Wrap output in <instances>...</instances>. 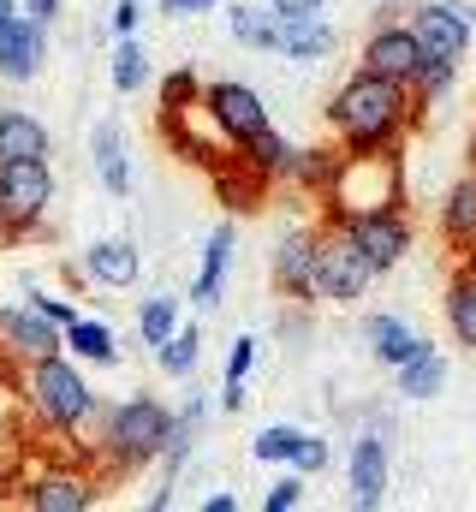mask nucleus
Masks as SVG:
<instances>
[{"instance_id": "f257e3e1", "label": "nucleus", "mask_w": 476, "mask_h": 512, "mask_svg": "<svg viewBox=\"0 0 476 512\" xmlns=\"http://www.w3.org/2000/svg\"><path fill=\"white\" fill-rule=\"evenodd\" d=\"M423 120V102L411 84L399 78H381V72H363L357 66L352 78L334 90L328 102V131L346 143V149H399L405 131Z\"/></svg>"}, {"instance_id": "f03ea898", "label": "nucleus", "mask_w": 476, "mask_h": 512, "mask_svg": "<svg viewBox=\"0 0 476 512\" xmlns=\"http://www.w3.org/2000/svg\"><path fill=\"white\" fill-rule=\"evenodd\" d=\"M24 405H30V417H36L48 435H78V429L96 417V393H90L84 370H78L66 352L30 364V376H24Z\"/></svg>"}, {"instance_id": "7ed1b4c3", "label": "nucleus", "mask_w": 476, "mask_h": 512, "mask_svg": "<svg viewBox=\"0 0 476 512\" xmlns=\"http://www.w3.org/2000/svg\"><path fill=\"white\" fill-rule=\"evenodd\" d=\"M173 411L161 399H125L102 417V441L96 453L114 465V471H143L149 459H167V441H173Z\"/></svg>"}, {"instance_id": "20e7f679", "label": "nucleus", "mask_w": 476, "mask_h": 512, "mask_svg": "<svg viewBox=\"0 0 476 512\" xmlns=\"http://www.w3.org/2000/svg\"><path fill=\"white\" fill-rule=\"evenodd\" d=\"M328 215H363L399 203V149H340V167L328 179Z\"/></svg>"}, {"instance_id": "39448f33", "label": "nucleus", "mask_w": 476, "mask_h": 512, "mask_svg": "<svg viewBox=\"0 0 476 512\" xmlns=\"http://www.w3.org/2000/svg\"><path fill=\"white\" fill-rule=\"evenodd\" d=\"M375 274H381V268L334 227V233H322V256H316V286H310V298H316V304H357V298L375 286Z\"/></svg>"}, {"instance_id": "423d86ee", "label": "nucleus", "mask_w": 476, "mask_h": 512, "mask_svg": "<svg viewBox=\"0 0 476 512\" xmlns=\"http://www.w3.org/2000/svg\"><path fill=\"white\" fill-rule=\"evenodd\" d=\"M346 239H352L357 251L369 256L381 274L387 268H399L405 262V251H411V221H405V209L393 203V209H363V215H340L334 221Z\"/></svg>"}, {"instance_id": "0eeeda50", "label": "nucleus", "mask_w": 476, "mask_h": 512, "mask_svg": "<svg viewBox=\"0 0 476 512\" xmlns=\"http://www.w3.org/2000/svg\"><path fill=\"white\" fill-rule=\"evenodd\" d=\"M0 197L18 221V239H30L54 203V167L48 161H0Z\"/></svg>"}, {"instance_id": "6e6552de", "label": "nucleus", "mask_w": 476, "mask_h": 512, "mask_svg": "<svg viewBox=\"0 0 476 512\" xmlns=\"http://www.w3.org/2000/svg\"><path fill=\"white\" fill-rule=\"evenodd\" d=\"M346 489H352V507L375 512L393 489V453H387V423L363 429L352 441V459H346Z\"/></svg>"}, {"instance_id": "1a4fd4ad", "label": "nucleus", "mask_w": 476, "mask_h": 512, "mask_svg": "<svg viewBox=\"0 0 476 512\" xmlns=\"http://www.w3.org/2000/svg\"><path fill=\"white\" fill-rule=\"evenodd\" d=\"M411 30H417L423 54L465 60L471 54V36H476V18H471V6H459V0H423L411 12Z\"/></svg>"}, {"instance_id": "9d476101", "label": "nucleus", "mask_w": 476, "mask_h": 512, "mask_svg": "<svg viewBox=\"0 0 476 512\" xmlns=\"http://www.w3.org/2000/svg\"><path fill=\"white\" fill-rule=\"evenodd\" d=\"M357 66H363V72H381V78L411 84V78H417V66H423V42H417V30H411V24H375V30H369V42H363V54H357Z\"/></svg>"}, {"instance_id": "9b49d317", "label": "nucleus", "mask_w": 476, "mask_h": 512, "mask_svg": "<svg viewBox=\"0 0 476 512\" xmlns=\"http://www.w3.org/2000/svg\"><path fill=\"white\" fill-rule=\"evenodd\" d=\"M24 507L36 512H90L96 507V477L78 465H48L24 483Z\"/></svg>"}, {"instance_id": "f8f14e48", "label": "nucleus", "mask_w": 476, "mask_h": 512, "mask_svg": "<svg viewBox=\"0 0 476 512\" xmlns=\"http://www.w3.org/2000/svg\"><path fill=\"white\" fill-rule=\"evenodd\" d=\"M0 346L12 352V358H24V364H36V358H54V352H66V328L60 322H48L36 304H12V310H0Z\"/></svg>"}, {"instance_id": "ddd939ff", "label": "nucleus", "mask_w": 476, "mask_h": 512, "mask_svg": "<svg viewBox=\"0 0 476 512\" xmlns=\"http://www.w3.org/2000/svg\"><path fill=\"white\" fill-rule=\"evenodd\" d=\"M316 256H322V233L316 227H292V233H280V245H274V286L286 292V298H310V286H316Z\"/></svg>"}, {"instance_id": "4468645a", "label": "nucleus", "mask_w": 476, "mask_h": 512, "mask_svg": "<svg viewBox=\"0 0 476 512\" xmlns=\"http://www.w3.org/2000/svg\"><path fill=\"white\" fill-rule=\"evenodd\" d=\"M203 102L215 108V120L227 126V137H233V143H250L256 131H268V102H262L250 84H238V78L209 84V90H203Z\"/></svg>"}, {"instance_id": "2eb2a0df", "label": "nucleus", "mask_w": 476, "mask_h": 512, "mask_svg": "<svg viewBox=\"0 0 476 512\" xmlns=\"http://www.w3.org/2000/svg\"><path fill=\"white\" fill-rule=\"evenodd\" d=\"M42 36H48V24H36V18H24V12L0 30V78H6V84H30V78L42 72V48H48Z\"/></svg>"}, {"instance_id": "dca6fc26", "label": "nucleus", "mask_w": 476, "mask_h": 512, "mask_svg": "<svg viewBox=\"0 0 476 512\" xmlns=\"http://www.w3.org/2000/svg\"><path fill=\"white\" fill-rule=\"evenodd\" d=\"M209 179H215L221 203L244 215V209H262V197H268V179H274V173H262L244 149H233L227 161H215V167H209Z\"/></svg>"}, {"instance_id": "f3484780", "label": "nucleus", "mask_w": 476, "mask_h": 512, "mask_svg": "<svg viewBox=\"0 0 476 512\" xmlns=\"http://www.w3.org/2000/svg\"><path fill=\"white\" fill-rule=\"evenodd\" d=\"M334 24L322 18V12H280V54L286 60H328L334 54Z\"/></svg>"}, {"instance_id": "a211bd4d", "label": "nucleus", "mask_w": 476, "mask_h": 512, "mask_svg": "<svg viewBox=\"0 0 476 512\" xmlns=\"http://www.w3.org/2000/svg\"><path fill=\"white\" fill-rule=\"evenodd\" d=\"M233 245H238L233 221L209 233V245H203V268H197V280H191V304H197V310H215V304H221L227 274H233Z\"/></svg>"}, {"instance_id": "6ab92c4d", "label": "nucleus", "mask_w": 476, "mask_h": 512, "mask_svg": "<svg viewBox=\"0 0 476 512\" xmlns=\"http://www.w3.org/2000/svg\"><path fill=\"white\" fill-rule=\"evenodd\" d=\"M48 155H54V137L36 114L0 108V161H48Z\"/></svg>"}, {"instance_id": "aec40b11", "label": "nucleus", "mask_w": 476, "mask_h": 512, "mask_svg": "<svg viewBox=\"0 0 476 512\" xmlns=\"http://www.w3.org/2000/svg\"><path fill=\"white\" fill-rule=\"evenodd\" d=\"M441 239L453 251H476V167L465 179H453V191L441 197Z\"/></svg>"}, {"instance_id": "412c9836", "label": "nucleus", "mask_w": 476, "mask_h": 512, "mask_svg": "<svg viewBox=\"0 0 476 512\" xmlns=\"http://www.w3.org/2000/svg\"><path fill=\"white\" fill-rule=\"evenodd\" d=\"M363 340H369V352H375V364H387V370H399L405 358H417L429 340L411 328V322H399V316H369L363 322Z\"/></svg>"}, {"instance_id": "4be33fe9", "label": "nucleus", "mask_w": 476, "mask_h": 512, "mask_svg": "<svg viewBox=\"0 0 476 512\" xmlns=\"http://www.w3.org/2000/svg\"><path fill=\"white\" fill-rule=\"evenodd\" d=\"M137 268H143V256H137L131 239H96V245L84 251V274H90L96 286H131Z\"/></svg>"}, {"instance_id": "5701e85b", "label": "nucleus", "mask_w": 476, "mask_h": 512, "mask_svg": "<svg viewBox=\"0 0 476 512\" xmlns=\"http://www.w3.org/2000/svg\"><path fill=\"white\" fill-rule=\"evenodd\" d=\"M447 328H453V340L459 346H471L476 352V251L453 268V280H447Z\"/></svg>"}, {"instance_id": "b1692460", "label": "nucleus", "mask_w": 476, "mask_h": 512, "mask_svg": "<svg viewBox=\"0 0 476 512\" xmlns=\"http://www.w3.org/2000/svg\"><path fill=\"white\" fill-rule=\"evenodd\" d=\"M90 155H96V173L114 197H131V161H125V131L114 120H102L96 137H90Z\"/></svg>"}, {"instance_id": "393cba45", "label": "nucleus", "mask_w": 476, "mask_h": 512, "mask_svg": "<svg viewBox=\"0 0 476 512\" xmlns=\"http://www.w3.org/2000/svg\"><path fill=\"white\" fill-rule=\"evenodd\" d=\"M227 24H233V36L244 42V48L280 54V12H274L268 0H238L233 12H227Z\"/></svg>"}, {"instance_id": "a878e982", "label": "nucleus", "mask_w": 476, "mask_h": 512, "mask_svg": "<svg viewBox=\"0 0 476 512\" xmlns=\"http://www.w3.org/2000/svg\"><path fill=\"white\" fill-rule=\"evenodd\" d=\"M441 387H447V358L435 346H423L417 358H405L393 370V393H405V399H435Z\"/></svg>"}, {"instance_id": "bb28decb", "label": "nucleus", "mask_w": 476, "mask_h": 512, "mask_svg": "<svg viewBox=\"0 0 476 512\" xmlns=\"http://www.w3.org/2000/svg\"><path fill=\"white\" fill-rule=\"evenodd\" d=\"M66 352L72 358H84V364H119V340H114V328L108 322H90V316H78L72 328H66Z\"/></svg>"}, {"instance_id": "cd10ccee", "label": "nucleus", "mask_w": 476, "mask_h": 512, "mask_svg": "<svg viewBox=\"0 0 476 512\" xmlns=\"http://www.w3.org/2000/svg\"><path fill=\"white\" fill-rule=\"evenodd\" d=\"M137 334H143V346H167L173 334H179V298L173 292H155V298H143L137 304Z\"/></svg>"}, {"instance_id": "c85d7f7f", "label": "nucleus", "mask_w": 476, "mask_h": 512, "mask_svg": "<svg viewBox=\"0 0 476 512\" xmlns=\"http://www.w3.org/2000/svg\"><path fill=\"white\" fill-rule=\"evenodd\" d=\"M334 167H340V155H334V149H292L280 179H292V185H304V191H328Z\"/></svg>"}, {"instance_id": "c756f323", "label": "nucleus", "mask_w": 476, "mask_h": 512, "mask_svg": "<svg viewBox=\"0 0 476 512\" xmlns=\"http://www.w3.org/2000/svg\"><path fill=\"white\" fill-rule=\"evenodd\" d=\"M149 84V54H143V42L137 36H119L114 48V90L119 96H137Z\"/></svg>"}, {"instance_id": "7c9ffc66", "label": "nucleus", "mask_w": 476, "mask_h": 512, "mask_svg": "<svg viewBox=\"0 0 476 512\" xmlns=\"http://www.w3.org/2000/svg\"><path fill=\"white\" fill-rule=\"evenodd\" d=\"M197 358H203V328H197V322H179V334L161 346V370H167V376H191Z\"/></svg>"}, {"instance_id": "2f4dec72", "label": "nucleus", "mask_w": 476, "mask_h": 512, "mask_svg": "<svg viewBox=\"0 0 476 512\" xmlns=\"http://www.w3.org/2000/svg\"><path fill=\"white\" fill-rule=\"evenodd\" d=\"M453 78H459V60H447V54H423V66H417L411 90H417V102L429 108L435 96H447V90H453Z\"/></svg>"}, {"instance_id": "473e14b6", "label": "nucleus", "mask_w": 476, "mask_h": 512, "mask_svg": "<svg viewBox=\"0 0 476 512\" xmlns=\"http://www.w3.org/2000/svg\"><path fill=\"white\" fill-rule=\"evenodd\" d=\"M298 441H304V429H292V423H268V429L250 441V459H262V465H292Z\"/></svg>"}, {"instance_id": "72a5a7b5", "label": "nucleus", "mask_w": 476, "mask_h": 512, "mask_svg": "<svg viewBox=\"0 0 476 512\" xmlns=\"http://www.w3.org/2000/svg\"><path fill=\"white\" fill-rule=\"evenodd\" d=\"M238 149H244V155H250V161H256L262 173H274V179L286 173V155H292V143H286V137H280L274 126L256 131V137H250V143H238Z\"/></svg>"}, {"instance_id": "f704fd0d", "label": "nucleus", "mask_w": 476, "mask_h": 512, "mask_svg": "<svg viewBox=\"0 0 476 512\" xmlns=\"http://www.w3.org/2000/svg\"><path fill=\"white\" fill-rule=\"evenodd\" d=\"M191 102H203V78H197L191 66L167 72V78H161V114H167V108H191Z\"/></svg>"}, {"instance_id": "c9c22d12", "label": "nucleus", "mask_w": 476, "mask_h": 512, "mask_svg": "<svg viewBox=\"0 0 476 512\" xmlns=\"http://www.w3.org/2000/svg\"><path fill=\"white\" fill-rule=\"evenodd\" d=\"M262 507H268V512H292V507H304V471H286L280 483H268Z\"/></svg>"}, {"instance_id": "e433bc0d", "label": "nucleus", "mask_w": 476, "mask_h": 512, "mask_svg": "<svg viewBox=\"0 0 476 512\" xmlns=\"http://www.w3.org/2000/svg\"><path fill=\"white\" fill-rule=\"evenodd\" d=\"M328 459H334V453H328V441L304 429V441H298V453H292V471H304V477H316V471H328Z\"/></svg>"}, {"instance_id": "4c0bfd02", "label": "nucleus", "mask_w": 476, "mask_h": 512, "mask_svg": "<svg viewBox=\"0 0 476 512\" xmlns=\"http://www.w3.org/2000/svg\"><path fill=\"white\" fill-rule=\"evenodd\" d=\"M250 370H256V340H250V334H238L233 352H227V382H244Z\"/></svg>"}, {"instance_id": "58836bf2", "label": "nucleus", "mask_w": 476, "mask_h": 512, "mask_svg": "<svg viewBox=\"0 0 476 512\" xmlns=\"http://www.w3.org/2000/svg\"><path fill=\"white\" fill-rule=\"evenodd\" d=\"M30 304H36V310H42L48 322H60V328H72V322H78V310H72L66 298H48L42 286H30Z\"/></svg>"}, {"instance_id": "ea45409f", "label": "nucleus", "mask_w": 476, "mask_h": 512, "mask_svg": "<svg viewBox=\"0 0 476 512\" xmlns=\"http://www.w3.org/2000/svg\"><path fill=\"white\" fill-rule=\"evenodd\" d=\"M137 24H143V0H114V30L119 36H137Z\"/></svg>"}, {"instance_id": "a19ab883", "label": "nucleus", "mask_w": 476, "mask_h": 512, "mask_svg": "<svg viewBox=\"0 0 476 512\" xmlns=\"http://www.w3.org/2000/svg\"><path fill=\"white\" fill-rule=\"evenodd\" d=\"M18 12L36 18V24H54V18H60V0H18Z\"/></svg>"}, {"instance_id": "79ce46f5", "label": "nucleus", "mask_w": 476, "mask_h": 512, "mask_svg": "<svg viewBox=\"0 0 476 512\" xmlns=\"http://www.w3.org/2000/svg\"><path fill=\"white\" fill-rule=\"evenodd\" d=\"M221 0H161V12L167 18H191V12H215Z\"/></svg>"}, {"instance_id": "37998d69", "label": "nucleus", "mask_w": 476, "mask_h": 512, "mask_svg": "<svg viewBox=\"0 0 476 512\" xmlns=\"http://www.w3.org/2000/svg\"><path fill=\"white\" fill-rule=\"evenodd\" d=\"M221 411H244V382H227V387H221Z\"/></svg>"}, {"instance_id": "c03bdc74", "label": "nucleus", "mask_w": 476, "mask_h": 512, "mask_svg": "<svg viewBox=\"0 0 476 512\" xmlns=\"http://www.w3.org/2000/svg\"><path fill=\"white\" fill-rule=\"evenodd\" d=\"M274 12H322V0H268Z\"/></svg>"}, {"instance_id": "a18cd8bd", "label": "nucleus", "mask_w": 476, "mask_h": 512, "mask_svg": "<svg viewBox=\"0 0 476 512\" xmlns=\"http://www.w3.org/2000/svg\"><path fill=\"white\" fill-rule=\"evenodd\" d=\"M6 239H18V221H12V209H6V197H0V245Z\"/></svg>"}, {"instance_id": "49530a36", "label": "nucleus", "mask_w": 476, "mask_h": 512, "mask_svg": "<svg viewBox=\"0 0 476 512\" xmlns=\"http://www.w3.org/2000/svg\"><path fill=\"white\" fill-rule=\"evenodd\" d=\"M203 512H238V501H233V495H209V501H203Z\"/></svg>"}, {"instance_id": "de8ad7c7", "label": "nucleus", "mask_w": 476, "mask_h": 512, "mask_svg": "<svg viewBox=\"0 0 476 512\" xmlns=\"http://www.w3.org/2000/svg\"><path fill=\"white\" fill-rule=\"evenodd\" d=\"M12 18H18V0H0V30H6Z\"/></svg>"}]
</instances>
